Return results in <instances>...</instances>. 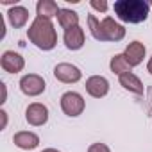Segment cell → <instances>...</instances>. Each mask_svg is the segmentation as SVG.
Wrapping results in <instances>:
<instances>
[{
  "label": "cell",
  "instance_id": "1",
  "mask_svg": "<svg viewBox=\"0 0 152 152\" xmlns=\"http://www.w3.org/2000/svg\"><path fill=\"white\" fill-rule=\"evenodd\" d=\"M27 38L34 47H38L43 52H48V50L56 48V45H57V32H56L52 20L39 18V16H36L32 20V23L29 25Z\"/></svg>",
  "mask_w": 152,
  "mask_h": 152
},
{
  "label": "cell",
  "instance_id": "10",
  "mask_svg": "<svg viewBox=\"0 0 152 152\" xmlns=\"http://www.w3.org/2000/svg\"><path fill=\"white\" fill-rule=\"evenodd\" d=\"M145 56H147V47L141 41H131L124 50V57H125V61L129 63L131 68L140 66L143 63Z\"/></svg>",
  "mask_w": 152,
  "mask_h": 152
},
{
  "label": "cell",
  "instance_id": "18",
  "mask_svg": "<svg viewBox=\"0 0 152 152\" xmlns=\"http://www.w3.org/2000/svg\"><path fill=\"white\" fill-rule=\"evenodd\" d=\"M88 29L93 36V39L104 43V36H102V27H100V20L95 15H88Z\"/></svg>",
  "mask_w": 152,
  "mask_h": 152
},
{
  "label": "cell",
  "instance_id": "3",
  "mask_svg": "<svg viewBox=\"0 0 152 152\" xmlns=\"http://www.w3.org/2000/svg\"><path fill=\"white\" fill-rule=\"evenodd\" d=\"M59 104H61V109L66 116L70 118H75V116H81L86 109V100L81 93L77 91H66L61 95L59 99Z\"/></svg>",
  "mask_w": 152,
  "mask_h": 152
},
{
  "label": "cell",
  "instance_id": "12",
  "mask_svg": "<svg viewBox=\"0 0 152 152\" xmlns=\"http://www.w3.org/2000/svg\"><path fill=\"white\" fill-rule=\"evenodd\" d=\"M13 143L22 150H34L39 147V136L32 131H18L13 136Z\"/></svg>",
  "mask_w": 152,
  "mask_h": 152
},
{
  "label": "cell",
  "instance_id": "15",
  "mask_svg": "<svg viewBox=\"0 0 152 152\" xmlns=\"http://www.w3.org/2000/svg\"><path fill=\"white\" fill-rule=\"evenodd\" d=\"M59 11H61V7L54 0H39L36 4V16H39V18H47V20H52L54 16L57 18Z\"/></svg>",
  "mask_w": 152,
  "mask_h": 152
},
{
  "label": "cell",
  "instance_id": "21",
  "mask_svg": "<svg viewBox=\"0 0 152 152\" xmlns=\"http://www.w3.org/2000/svg\"><path fill=\"white\" fill-rule=\"evenodd\" d=\"M0 116H2V125H0V131H4L7 127V113L2 109V111H0Z\"/></svg>",
  "mask_w": 152,
  "mask_h": 152
},
{
  "label": "cell",
  "instance_id": "24",
  "mask_svg": "<svg viewBox=\"0 0 152 152\" xmlns=\"http://www.w3.org/2000/svg\"><path fill=\"white\" fill-rule=\"evenodd\" d=\"M41 152H61V150H57V148H52V147H48V148H43Z\"/></svg>",
  "mask_w": 152,
  "mask_h": 152
},
{
  "label": "cell",
  "instance_id": "2",
  "mask_svg": "<svg viewBox=\"0 0 152 152\" xmlns=\"http://www.w3.org/2000/svg\"><path fill=\"white\" fill-rule=\"evenodd\" d=\"M113 11L124 23H141L150 15V4L145 0H116Z\"/></svg>",
  "mask_w": 152,
  "mask_h": 152
},
{
  "label": "cell",
  "instance_id": "7",
  "mask_svg": "<svg viewBox=\"0 0 152 152\" xmlns=\"http://www.w3.org/2000/svg\"><path fill=\"white\" fill-rule=\"evenodd\" d=\"M25 120L32 127H41L48 122V107L41 102H32L25 109Z\"/></svg>",
  "mask_w": 152,
  "mask_h": 152
},
{
  "label": "cell",
  "instance_id": "20",
  "mask_svg": "<svg viewBox=\"0 0 152 152\" xmlns=\"http://www.w3.org/2000/svg\"><path fill=\"white\" fill-rule=\"evenodd\" d=\"M86 152H111V148H109L106 143L97 141V143H91V145L88 147V150H86Z\"/></svg>",
  "mask_w": 152,
  "mask_h": 152
},
{
  "label": "cell",
  "instance_id": "9",
  "mask_svg": "<svg viewBox=\"0 0 152 152\" xmlns=\"http://www.w3.org/2000/svg\"><path fill=\"white\" fill-rule=\"evenodd\" d=\"M86 91L93 99H102L109 93V81L104 75H91L86 79Z\"/></svg>",
  "mask_w": 152,
  "mask_h": 152
},
{
  "label": "cell",
  "instance_id": "4",
  "mask_svg": "<svg viewBox=\"0 0 152 152\" xmlns=\"http://www.w3.org/2000/svg\"><path fill=\"white\" fill-rule=\"evenodd\" d=\"M20 90L27 97H38L47 90V83L38 73H25L20 79Z\"/></svg>",
  "mask_w": 152,
  "mask_h": 152
},
{
  "label": "cell",
  "instance_id": "23",
  "mask_svg": "<svg viewBox=\"0 0 152 152\" xmlns=\"http://www.w3.org/2000/svg\"><path fill=\"white\" fill-rule=\"evenodd\" d=\"M147 72L152 75V56L148 57V61H147Z\"/></svg>",
  "mask_w": 152,
  "mask_h": 152
},
{
  "label": "cell",
  "instance_id": "14",
  "mask_svg": "<svg viewBox=\"0 0 152 152\" xmlns=\"http://www.w3.org/2000/svg\"><path fill=\"white\" fill-rule=\"evenodd\" d=\"M118 83H120V86L124 90H127V91H131L134 95H143V90H145L143 88V83L140 81V77H138L134 72H127V73L120 75Z\"/></svg>",
  "mask_w": 152,
  "mask_h": 152
},
{
  "label": "cell",
  "instance_id": "11",
  "mask_svg": "<svg viewBox=\"0 0 152 152\" xmlns=\"http://www.w3.org/2000/svg\"><path fill=\"white\" fill-rule=\"evenodd\" d=\"M63 41H64V47L68 50H81L86 43V34H84V29L81 25L77 27H72L68 31H64L63 34Z\"/></svg>",
  "mask_w": 152,
  "mask_h": 152
},
{
  "label": "cell",
  "instance_id": "6",
  "mask_svg": "<svg viewBox=\"0 0 152 152\" xmlns=\"http://www.w3.org/2000/svg\"><path fill=\"white\" fill-rule=\"evenodd\" d=\"M100 27H102V36L104 41H122L125 38V27L122 23H118L113 16H106L100 20Z\"/></svg>",
  "mask_w": 152,
  "mask_h": 152
},
{
  "label": "cell",
  "instance_id": "16",
  "mask_svg": "<svg viewBox=\"0 0 152 152\" xmlns=\"http://www.w3.org/2000/svg\"><path fill=\"white\" fill-rule=\"evenodd\" d=\"M57 23H59V27L64 29V31H68V29H72V27H77V25H79V15L75 13V11H72V9L63 7V9L59 11V15H57Z\"/></svg>",
  "mask_w": 152,
  "mask_h": 152
},
{
  "label": "cell",
  "instance_id": "25",
  "mask_svg": "<svg viewBox=\"0 0 152 152\" xmlns=\"http://www.w3.org/2000/svg\"><path fill=\"white\" fill-rule=\"evenodd\" d=\"M150 9H152V2H150Z\"/></svg>",
  "mask_w": 152,
  "mask_h": 152
},
{
  "label": "cell",
  "instance_id": "8",
  "mask_svg": "<svg viewBox=\"0 0 152 152\" xmlns=\"http://www.w3.org/2000/svg\"><path fill=\"white\" fill-rule=\"evenodd\" d=\"M0 66L7 73H20L25 68V59L15 50H6L0 56Z\"/></svg>",
  "mask_w": 152,
  "mask_h": 152
},
{
  "label": "cell",
  "instance_id": "13",
  "mask_svg": "<svg viewBox=\"0 0 152 152\" xmlns=\"http://www.w3.org/2000/svg\"><path fill=\"white\" fill-rule=\"evenodd\" d=\"M29 16H31L29 9L23 7V6H18V4H15V6L9 7V11H7V20H9V23H11L13 29H22V27H25L27 22H29Z\"/></svg>",
  "mask_w": 152,
  "mask_h": 152
},
{
  "label": "cell",
  "instance_id": "17",
  "mask_svg": "<svg viewBox=\"0 0 152 152\" xmlns=\"http://www.w3.org/2000/svg\"><path fill=\"white\" fill-rule=\"evenodd\" d=\"M109 68H111L113 73L118 75V77H120V75H124V73H127V72H132V68H131L129 63L125 61L124 54H115V56L111 57V61H109Z\"/></svg>",
  "mask_w": 152,
  "mask_h": 152
},
{
  "label": "cell",
  "instance_id": "22",
  "mask_svg": "<svg viewBox=\"0 0 152 152\" xmlns=\"http://www.w3.org/2000/svg\"><path fill=\"white\" fill-rule=\"evenodd\" d=\"M0 88H2V100H0V104H4L7 100V88H6L4 83H0Z\"/></svg>",
  "mask_w": 152,
  "mask_h": 152
},
{
  "label": "cell",
  "instance_id": "5",
  "mask_svg": "<svg viewBox=\"0 0 152 152\" xmlns=\"http://www.w3.org/2000/svg\"><path fill=\"white\" fill-rule=\"evenodd\" d=\"M54 77L59 83L64 84H75L83 79V72L79 66H75L72 63H59L54 66Z\"/></svg>",
  "mask_w": 152,
  "mask_h": 152
},
{
  "label": "cell",
  "instance_id": "19",
  "mask_svg": "<svg viewBox=\"0 0 152 152\" xmlns=\"http://www.w3.org/2000/svg\"><path fill=\"white\" fill-rule=\"evenodd\" d=\"M90 6H91L95 11H99V13H106L107 7H109V4L106 2V0H91Z\"/></svg>",
  "mask_w": 152,
  "mask_h": 152
}]
</instances>
